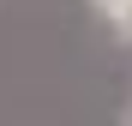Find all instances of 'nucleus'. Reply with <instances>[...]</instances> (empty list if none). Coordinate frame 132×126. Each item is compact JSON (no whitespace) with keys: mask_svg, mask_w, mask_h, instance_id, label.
<instances>
[{"mask_svg":"<svg viewBox=\"0 0 132 126\" xmlns=\"http://www.w3.org/2000/svg\"><path fill=\"white\" fill-rule=\"evenodd\" d=\"M108 18H114V30H120V36L132 42V0H120V6H114V12H108Z\"/></svg>","mask_w":132,"mask_h":126,"instance_id":"f257e3e1","label":"nucleus"},{"mask_svg":"<svg viewBox=\"0 0 132 126\" xmlns=\"http://www.w3.org/2000/svg\"><path fill=\"white\" fill-rule=\"evenodd\" d=\"M96 6H102V12H114V6H120V0H96Z\"/></svg>","mask_w":132,"mask_h":126,"instance_id":"f03ea898","label":"nucleus"}]
</instances>
